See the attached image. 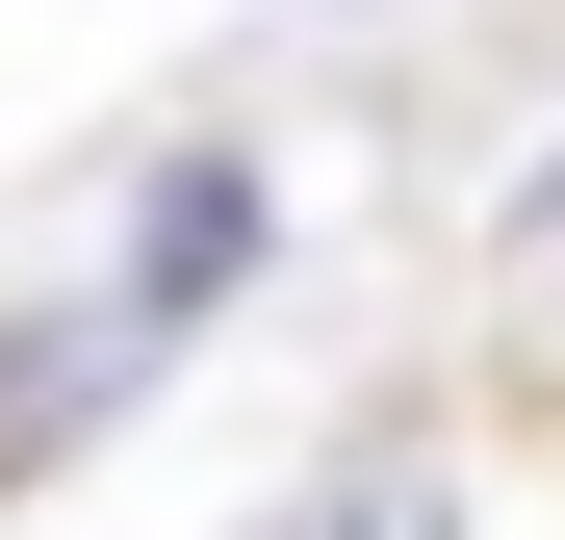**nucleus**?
<instances>
[{"label": "nucleus", "mask_w": 565, "mask_h": 540, "mask_svg": "<svg viewBox=\"0 0 565 540\" xmlns=\"http://www.w3.org/2000/svg\"><path fill=\"white\" fill-rule=\"evenodd\" d=\"M257 540H489V515H462V489L412 464V437H386V464H334V489H282Z\"/></svg>", "instance_id": "3"}, {"label": "nucleus", "mask_w": 565, "mask_h": 540, "mask_svg": "<svg viewBox=\"0 0 565 540\" xmlns=\"http://www.w3.org/2000/svg\"><path fill=\"white\" fill-rule=\"evenodd\" d=\"M232 257H257V155H180L154 207H129V335H180V309L232 284Z\"/></svg>", "instance_id": "1"}, {"label": "nucleus", "mask_w": 565, "mask_h": 540, "mask_svg": "<svg viewBox=\"0 0 565 540\" xmlns=\"http://www.w3.org/2000/svg\"><path fill=\"white\" fill-rule=\"evenodd\" d=\"M129 387H154V335H129V309H52V360H0V464H52V437H104Z\"/></svg>", "instance_id": "2"}]
</instances>
